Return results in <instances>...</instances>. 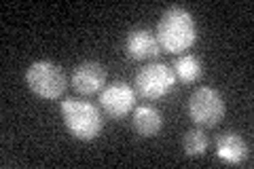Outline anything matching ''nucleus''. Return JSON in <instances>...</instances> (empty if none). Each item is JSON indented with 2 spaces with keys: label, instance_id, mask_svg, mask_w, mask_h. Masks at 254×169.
Returning a JSON list of instances; mask_svg holds the SVG:
<instances>
[{
  "label": "nucleus",
  "instance_id": "nucleus-1",
  "mask_svg": "<svg viewBox=\"0 0 254 169\" xmlns=\"http://www.w3.org/2000/svg\"><path fill=\"white\" fill-rule=\"evenodd\" d=\"M157 40L159 47L168 53L182 55L195 45L197 40V26L195 17L182 6H170L161 15L157 23Z\"/></svg>",
  "mask_w": 254,
  "mask_h": 169
},
{
  "label": "nucleus",
  "instance_id": "nucleus-2",
  "mask_svg": "<svg viewBox=\"0 0 254 169\" xmlns=\"http://www.w3.org/2000/svg\"><path fill=\"white\" fill-rule=\"evenodd\" d=\"M64 125H66L68 133L81 142H91L102 133L104 120H102V112L91 102L66 98L60 106Z\"/></svg>",
  "mask_w": 254,
  "mask_h": 169
},
{
  "label": "nucleus",
  "instance_id": "nucleus-3",
  "mask_svg": "<svg viewBox=\"0 0 254 169\" xmlns=\"http://www.w3.org/2000/svg\"><path fill=\"white\" fill-rule=\"evenodd\" d=\"M26 85L32 93L43 100H60L66 93L68 78L62 66L49 59H38L30 63V68L26 70Z\"/></svg>",
  "mask_w": 254,
  "mask_h": 169
},
{
  "label": "nucleus",
  "instance_id": "nucleus-4",
  "mask_svg": "<svg viewBox=\"0 0 254 169\" xmlns=\"http://www.w3.org/2000/svg\"><path fill=\"white\" fill-rule=\"evenodd\" d=\"M176 85V74L163 61H153L136 74V93L144 100H161Z\"/></svg>",
  "mask_w": 254,
  "mask_h": 169
},
{
  "label": "nucleus",
  "instance_id": "nucleus-5",
  "mask_svg": "<svg viewBox=\"0 0 254 169\" xmlns=\"http://www.w3.org/2000/svg\"><path fill=\"white\" fill-rule=\"evenodd\" d=\"M189 116L201 127H216L225 118V100L212 87H199L189 98Z\"/></svg>",
  "mask_w": 254,
  "mask_h": 169
},
{
  "label": "nucleus",
  "instance_id": "nucleus-6",
  "mask_svg": "<svg viewBox=\"0 0 254 169\" xmlns=\"http://www.w3.org/2000/svg\"><path fill=\"white\" fill-rule=\"evenodd\" d=\"M100 106L106 112V116L121 120L136 106V91L127 83L117 80V83L108 85L100 91Z\"/></svg>",
  "mask_w": 254,
  "mask_h": 169
},
{
  "label": "nucleus",
  "instance_id": "nucleus-7",
  "mask_svg": "<svg viewBox=\"0 0 254 169\" xmlns=\"http://www.w3.org/2000/svg\"><path fill=\"white\" fill-rule=\"evenodd\" d=\"M123 47H125V55L133 61L157 59L159 53H161L157 36L146 28H136V30L127 32Z\"/></svg>",
  "mask_w": 254,
  "mask_h": 169
},
{
  "label": "nucleus",
  "instance_id": "nucleus-8",
  "mask_svg": "<svg viewBox=\"0 0 254 169\" xmlns=\"http://www.w3.org/2000/svg\"><path fill=\"white\" fill-rule=\"evenodd\" d=\"M70 85H72L81 95L100 93L106 85V70L98 61H81L72 70Z\"/></svg>",
  "mask_w": 254,
  "mask_h": 169
},
{
  "label": "nucleus",
  "instance_id": "nucleus-9",
  "mask_svg": "<svg viewBox=\"0 0 254 169\" xmlns=\"http://www.w3.org/2000/svg\"><path fill=\"white\" fill-rule=\"evenodd\" d=\"M216 155L229 165H242L248 157V144L235 131H225L216 138Z\"/></svg>",
  "mask_w": 254,
  "mask_h": 169
},
{
  "label": "nucleus",
  "instance_id": "nucleus-10",
  "mask_svg": "<svg viewBox=\"0 0 254 169\" xmlns=\"http://www.w3.org/2000/svg\"><path fill=\"white\" fill-rule=\"evenodd\" d=\"M131 127L140 138H153V135L161 131L163 114L155 106H138V108H133Z\"/></svg>",
  "mask_w": 254,
  "mask_h": 169
},
{
  "label": "nucleus",
  "instance_id": "nucleus-11",
  "mask_svg": "<svg viewBox=\"0 0 254 169\" xmlns=\"http://www.w3.org/2000/svg\"><path fill=\"white\" fill-rule=\"evenodd\" d=\"M172 70H174V74H176V78L182 80V83H197V80L203 76L201 59L190 53L176 55V59L172 63Z\"/></svg>",
  "mask_w": 254,
  "mask_h": 169
},
{
  "label": "nucleus",
  "instance_id": "nucleus-12",
  "mask_svg": "<svg viewBox=\"0 0 254 169\" xmlns=\"http://www.w3.org/2000/svg\"><path fill=\"white\" fill-rule=\"evenodd\" d=\"M208 146H210L208 135L201 129H189L185 138H182V150H185L187 157H203Z\"/></svg>",
  "mask_w": 254,
  "mask_h": 169
}]
</instances>
